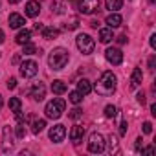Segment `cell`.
<instances>
[{"label": "cell", "mask_w": 156, "mask_h": 156, "mask_svg": "<svg viewBox=\"0 0 156 156\" xmlns=\"http://www.w3.org/2000/svg\"><path fill=\"white\" fill-rule=\"evenodd\" d=\"M46 127V121L44 119H35L33 121V127H31V130H33V134H39L42 129Z\"/></svg>", "instance_id": "cell-24"}, {"label": "cell", "mask_w": 156, "mask_h": 156, "mask_svg": "<svg viewBox=\"0 0 156 156\" xmlns=\"http://www.w3.org/2000/svg\"><path fill=\"white\" fill-rule=\"evenodd\" d=\"M37 72H39V64H37L35 61L30 59V61L20 62V75L26 77V79H30V77H35Z\"/></svg>", "instance_id": "cell-6"}, {"label": "cell", "mask_w": 156, "mask_h": 156, "mask_svg": "<svg viewBox=\"0 0 156 156\" xmlns=\"http://www.w3.org/2000/svg\"><path fill=\"white\" fill-rule=\"evenodd\" d=\"M42 35H44V39H55V37H59V30H55V28H44Z\"/></svg>", "instance_id": "cell-23"}, {"label": "cell", "mask_w": 156, "mask_h": 156, "mask_svg": "<svg viewBox=\"0 0 156 156\" xmlns=\"http://www.w3.org/2000/svg\"><path fill=\"white\" fill-rule=\"evenodd\" d=\"M68 61H70V53L64 48H55L48 57V64L51 70H62L68 64Z\"/></svg>", "instance_id": "cell-2"}, {"label": "cell", "mask_w": 156, "mask_h": 156, "mask_svg": "<svg viewBox=\"0 0 156 156\" xmlns=\"http://www.w3.org/2000/svg\"><path fill=\"white\" fill-rule=\"evenodd\" d=\"M105 6H107V9H110V13H112V11L121 9L123 0H105Z\"/></svg>", "instance_id": "cell-20"}, {"label": "cell", "mask_w": 156, "mask_h": 156, "mask_svg": "<svg viewBox=\"0 0 156 156\" xmlns=\"http://www.w3.org/2000/svg\"><path fill=\"white\" fill-rule=\"evenodd\" d=\"M125 42H127V37H125V35L118 37V44H125Z\"/></svg>", "instance_id": "cell-39"}, {"label": "cell", "mask_w": 156, "mask_h": 156, "mask_svg": "<svg viewBox=\"0 0 156 156\" xmlns=\"http://www.w3.org/2000/svg\"><path fill=\"white\" fill-rule=\"evenodd\" d=\"M24 24H26V20H24L22 15H19V13H11V15H9V28L19 30V28H22Z\"/></svg>", "instance_id": "cell-13"}, {"label": "cell", "mask_w": 156, "mask_h": 156, "mask_svg": "<svg viewBox=\"0 0 156 156\" xmlns=\"http://www.w3.org/2000/svg\"><path fill=\"white\" fill-rule=\"evenodd\" d=\"M149 2H151V4H154V0H149Z\"/></svg>", "instance_id": "cell-45"}, {"label": "cell", "mask_w": 156, "mask_h": 156, "mask_svg": "<svg viewBox=\"0 0 156 156\" xmlns=\"http://www.w3.org/2000/svg\"><path fill=\"white\" fill-rule=\"evenodd\" d=\"M20 107H22V103H20L19 98H11V99H9V108H11L13 112H19Z\"/></svg>", "instance_id": "cell-26"}, {"label": "cell", "mask_w": 156, "mask_h": 156, "mask_svg": "<svg viewBox=\"0 0 156 156\" xmlns=\"http://www.w3.org/2000/svg\"><path fill=\"white\" fill-rule=\"evenodd\" d=\"M83 134H85V127H81V125H75L73 129H72V132H70V140L72 141H79L81 138H83Z\"/></svg>", "instance_id": "cell-17"}, {"label": "cell", "mask_w": 156, "mask_h": 156, "mask_svg": "<svg viewBox=\"0 0 156 156\" xmlns=\"http://www.w3.org/2000/svg\"><path fill=\"white\" fill-rule=\"evenodd\" d=\"M2 42H4V31L0 30V44H2Z\"/></svg>", "instance_id": "cell-42"}, {"label": "cell", "mask_w": 156, "mask_h": 156, "mask_svg": "<svg viewBox=\"0 0 156 156\" xmlns=\"http://www.w3.org/2000/svg\"><path fill=\"white\" fill-rule=\"evenodd\" d=\"M127 127H129V125H127V121L123 119V121H121V125H119V134H121V136H125V134H127Z\"/></svg>", "instance_id": "cell-32"}, {"label": "cell", "mask_w": 156, "mask_h": 156, "mask_svg": "<svg viewBox=\"0 0 156 156\" xmlns=\"http://www.w3.org/2000/svg\"><path fill=\"white\" fill-rule=\"evenodd\" d=\"M51 92H53V94H57V96L64 94V92H66V83H64V81H61V79H55V81L51 83Z\"/></svg>", "instance_id": "cell-18"}, {"label": "cell", "mask_w": 156, "mask_h": 156, "mask_svg": "<svg viewBox=\"0 0 156 156\" xmlns=\"http://www.w3.org/2000/svg\"><path fill=\"white\" fill-rule=\"evenodd\" d=\"M141 81H143L141 70H140V68H134V70H132V75H130V88H132V90L138 88V87L141 85Z\"/></svg>", "instance_id": "cell-12"}, {"label": "cell", "mask_w": 156, "mask_h": 156, "mask_svg": "<svg viewBox=\"0 0 156 156\" xmlns=\"http://www.w3.org/2000/svg\"><path fill=\"white\" fill-rule=\"evenodd\" d=\"M30 94H31V98H33L35 101H42L44 96H46V87H44L42 83H35V85L31 87Z\"/></svg>", "instance_id": "cell-10"}, {"label": "cell", "mask_w": 156, "mask_h": 156, "mask_svg": "<svg viewBox=\"0 0 156 156\" xmlns=\"http://www.w3.org/2000/svg\"><path fill=\"white\" fill-rule=\"evenodd\" d=\"M151 114H152V116H156V105H154V103L151 105Z\"/></svg>", "instance_id": "cell-40"}, {"label": "cell", "mask_w": 156, "mask_h": 156, "mask_svg": "<svg viewBox=\"0 0 156 156\" xmlns=\"http://www.w3.org/2000/svg\"><path fill=\"white\" fill-rule=\"evenodd\" d=\"M64 107H66L64 99H61V98L51 99L50 103H46V108H44L46 118H50V119H59V118L62 116V112H64Z\"/></svg>", "instance_id": "cell-3"}, {"label": "cell", "mask_w": 156, "mask_h": 156, "mask_svg": "<svg viewBox=\"0 0 156 156\" xmlns=\"http://www.w3.org/2000/svg\"><path fill=\"white\" fill-rule=\"evenodd\" d=\"M64 136H66V127L64 125H55V127L50 129V140L53 143H61L64 140Z\"/></svg>", "instance_id": "cell-9"}, {"label": "cell", "mask_w": 156, "mask_h": 156, "mask_svg": "<svg viewBox=\"0 0 156 156\" xmlns=\"http://www.w3.org/2000/svg\"><path fill=\"white\" fill-rule=\"evenodd\" d=\"M116 114H118V108L114 105H107L105 107V116L107 118H116Z\"/></svg>", "instance_id": "cell-27"}, {"label": "cell", "mask_w": 156, "mask_h": 156, "mask_svg": "<svg viewBox=\"0 0 156 156\" xmlns=\"http://www.w3.org/2000/svg\"><path fill=\"white\" fill-rule=\"evenodd\" d=\"M116 85H118V77L112 72H103L99 81L96 83V92L99 96H110V94H114Z\"/></svg>", "instance_id": "cell-1"}, {"label": "cell", "mask_w": 156, "mask_h": 156, "mask_svg": "<svg viewBox=\"0 0 156 156\" xmlns=\"http://www.w3.org/2000/svg\"><path fill=\"white\" fill-rule=\"evenodd\" d=\"M105 143L107 141H105L103 134L94 132V134H90V140H88V151L94 152V154H99V152L105 151Z\"/></svg>", "instance_id": "cell-5"}, {"label": "cell", "mask_w": 156, "mask_h": 156, "mask_svg": "<svg viewBox=\"0 0 156 156\" xmlns=\"http://www.w3.org/2000/svg\"><path fill=\"white\" fill-rule=\"evenodd\" d=\"M75 44H77V48H79V51H81L83 55H90V53L94 51V48H96L94 39H92L90 35H87V33H79V35H77Z\"/></svg>", "instance_id": "cell-4"}, {"label": "cell", "mask_w": 156, "mask_h": 156, "mask_svg": "<svg viewBox=\"0 0 156 156\" xmlns=\"http://www.w3.org/2000/svg\"><path fill=\"white\" fill-rule=\"evenodd\" d=\"M39 11H41V4L37 2V0H30V2L26 4V15H28V17L35 19V17L39 15Z\"/></svg>", "instance_id": "cell-11"}, {"label": "cell", "mask_w": 156, "mask_h": 156, "mask_svg": "<svg viewBox=\"0 0 156 156\" xmlns=\"http://www.w3.org/2000/svg\"><path fill=\"white\" fill-rule=\"evenodd\" d=\"M20 0H9V4H19Z\"/></svg>", "instance_id": "cell-44"}, {"label": "cell", "mask_w": 156, "mask_h": 156, "mask_svg": "<svg viewBox=\"0 0 156 156\" xmlns=\"http://www.w3.org/2000/svg\"><path fill=\"white\" fill-rule=\"evenodd\" d=\"M4 107V99H2V96H0V108Z\"/></svg>", "instance_id": "cell-43"}, {"label": "cell", "mask_w": 156, "mask_h": 156, "mask_svg": "<svg viewBox=\"0 0 156 156\" xmlns=\"http://www.w3.org/2000/svg\"><path fill=\"white\" fill-rule=\"evenodd\" d=\"M107 24H108V28H118V26H121V22H123V19H121V15L119 13H116V11H112L108 17H107V20H105Z\"/></svg>", "instance_id": "cell-14"}, {"label": "cell", "mask_w": 156, "mask_h": 156, "mask_svg": "<svg viewBox=\"0 0 156 156\" xmlns=\"http://www.w3.org/2000/svg\"><path fill=\"white\" fill-rule=\"evenodd\" d=\"M15 41H17V44H26V42H30V41H31V31H30V30H20Z\"/></svg>", "instance_id": "cell-19"}, {"label": "cell", "mask_w": 156, "mask_h": 156, "mask_svg": "<svg viewBox=\"0 0 156 156\" xmlns=\"http://www.w3.org/2000/svg\"><path fill=\"white\" fill-rule=\"evenodd\" d=\"M77 90H79L83 96H88L92 92V83L88 79H79L77 81Z\"/></svg>", "instance_id": "cell-15"}, {"label": "cell", "mask_w": 156, "mask_h": 156, "mask_svg": "<svg viewBox=\"0 0 156 156\" xmlns=\"http://www.w3.org/2000/svg\"><path fill=\"white\" fill-rule=\"evenodd\" d=\"M105 57L110 64H121L123 62V53L119 48H107L105 50Z\"/></svg>", "instance_id": "cell-8"}, {"label": "cell", "mask_w": 156, "mask_h": 156, "mask_svg": "<svg viewBox=\"0 0 156 156\" xmlns=\"http://www.w3.org/2000/svg\"><path fill=\"white\" fill-rule=\"evenodd\" d=\"M136 98H138V103H141V105L145 103V94H143V92H140V94H138Z\"/></svg>", "instance_id": "cell-35"}, {"label": "cell", "mask_w": 156, "mask_h": 156, "mask_svg": "<svg viewBox=\"0 0 156 156\" xmlns=\"http://www.w3.org/2000/svg\"><path fill=\"white\" fill-rule=\"evenodd\" d=\"M77 26H79V19H77V17H72V19H70V24H66L68 30H75Z\"/></svg>", "instance_id": "cell-29"}, {"label": "cell", "mask_w": 156, "mask_h": 156, "mask_svg": "<svg viewBox=\"0 0 156 156\" xmlns=\"http://www.w3.org/2000/svg\"><path fill=\"white\" fill-rule=\"evenodd\" d=\"M77 8H79V11L83 15H92L99 8V0H79Z\"/></svg>", "instance_id": "cell-7"}, {"label": "cell", "mask_w": 156, "mask_h": 156, "mask_svg": "<svg viewBox=\"0 0 156 156\" xmlns=\"http://www.w3.org/2000/svg\"><path fill=\"white\" fill-rule=\"evenodd\" d=\"M15 87H17V79H15V77H9V79H8V88L13 90Z\"/></svg>", "instance_id": "cell-33"}, {"label": "cell", "mask_w": 156, "mask_h": 156, "mask_svg": "<svg viewBox=\"0 0 156 156\" xmlns=\"http://www.w3.org/2000/svg\"><path fill=\"white\" fill-rule=\"evenodd\" d=\"M26 136V127H24V123H19V127H17V138H24Z\"/></svg>", "instance_id": "cell-30"}, {"label": "cell", "mask_w": 156, "mask_h": 156, "mask_svg": "<svg viewBox=\"0 0 156 156\" xmlns=\"http://www.w3.org/2000/svg\"><path fill=\"white\" fill-rule=\"evenodd\" d=\"M35 30H37V31H42V30H44V26H42V24H35Z\"/></svg>", "instance_id": "cell-41"}, {"label": "cell", "mask_w": 156, "mask_h": 156, "mask_svg": "<svg viewBox=\"0 0 156 156\" xmlns=\"http://www.w3.org/2000/svg\"><path fill=\"white\" fill-rule=\"evenodd\" d=\"M149 68H151V70H154V68H156V57H154V55L149 59Z\"/></svg>", "instance_id": "cell-34"}, {"label": "cell", "mask_w": 156, "mask_h": 156, "mask_svg": "<svg viewBox=\"0 0 156 156\" xmlns=\"http://www.w3.org/2000/svg\"><path fill=\"white\" fill-rule=\"evenodd\" d=\"M141 152H145V154H152V152H154V145H151V147H147V149H141Z\"/></svg>", "instance_id": "cell-36"}, {"label": "cell", "mask_w": 156, "mask_h": 156, "mask_svg": "<svg viewBox=\"0 0 156 156\" xmlns=\"http://www.w3.org/2000/svg\"><path fill=\"white\" fill-rule=\"evenodd\" d=\"M141 149H143V147H141V138H138V140H136V151L140 152Z\"/></svg>", "instance_id": "cell-38"}, {"label": "cell", "mask_w": 156, "mask_h": 156, "mask_svg": "<svg viewBox=\"0 0 156 156\" xmlns=\"http://www.w3.org/2000/svg\"><path fill=\"white\" fill-rule=\"evenodd\" d=\"M143 132H145V134H151V132H152V123H151V121H145V123H143Z\"/></svg>", "instance_id": "cell-31"}, {"label": "cell", "mask_w": 156, "mask_h": 156, "mask_svg": "<svg viewBox=\"0 0 156 156\" xmlns=\"http://www.w3.org/2000/svg\"><path fill=\"white\" fill-rule=\"evenodd\" d=\"M108 152L110 154H118L119 152V143H118V138L116 136H110L108 138Z\"/></svg>", "instance_id": "cell-21"}, {"label": "cell", "mask_w": 156, "mask_h": 156, "mask_svg": "<svg viewBox=\"0 0 156 156\" xmlns=\"http://www.w3.org/2000/svg\"><path fill=\"white\" fill-rule=\"evenodd\" d=\"M112 39H114L112 28H101V30H99V41H101L103 44H108Z\"/></svg>", "instance_id": "cell-16"}, {"label": "cell", "mask_w": 156, "mask_h": 156, "mask_svg": "<svg viewBox=\"0 0 156 156\" xmlns=\"http://www.w3.org/2000/svg\"><path fill=\"white\" fill-rule=\"evenodd\" d=\"M83 116V110L81 108H73V110H70V118L72 119H79Z\"/></svg>", "instance_id": "cell-28"}, {"label": "cell", "mask_w": 156, "mask_h": 156, "mask_svg": "<svg viewBox=\"0 0 156 156\" xmlns=\"http://www.w3.org/2000/svg\"><path fill=\"white\" fill-rule=\"evenodd\" d=\"M151 48H152V50L156 48V35H154V33L151 35Z\"/></svg>", "instance_id": "cell-37"}, {"label": "cell", "mask_w": 156, "mask_h": 156, "mask_svg": "<svg viewBox=\"0 0 156 156\" xmlns=\"http://www.w3.org/2000/svg\"><path fill=\"white\" fill-rule=\"evenodd\" d=\"M22 46H24V50H22L24 55H33V53L37 51V46L31 44V42H26V44H22Z\"/></svg>", "instance_id": "cell-25"}, {"label": "cell", "mask_w": 156, "mask_h": 156, "mask_svg": "<svg viewBox=\"0 0 156 156\" xmlns=\"http://www.w3.org/2000/svg\"><path fill=\"white\" fill-rule=\"evenodd\" d=\"M68 99L73 103V105H79L81 101H83V94L79 92V90H75V92H70V96H68Z\"/></svg>", "instance_id": "cell-22"}]
</instances>
